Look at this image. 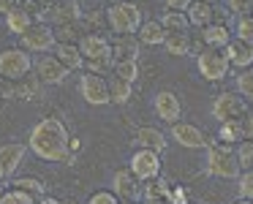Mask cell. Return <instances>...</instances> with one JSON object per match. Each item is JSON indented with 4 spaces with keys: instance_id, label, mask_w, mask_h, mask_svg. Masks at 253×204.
Wrapping results in <instances>:
<instances>
[{
    "instance_id": "obj_1",
    "label": "cell",
    "mask_w": 253,
    "mask_h": 204,
    "mask_svg": "<svg viewBox=\"0 0 253 204\" xmlns=\"http://www.w3.org/2000/svg\"><path fill=\"white\" fill-rule=\"evenodd\" d=\"M30 150L36 153V158L46 161V163H68V136L66 125L57 117H44L41 122H36V128L30 131Z\"/></svg>"
},
{
    "instance_id": "obj_2",
    "label": "cell",
    "mask_w": 253,
    "mask_h": 204,
    "mask_svg": "<svg viewBox=\"0 0 253 204\" xmlns=\"http://www.w3.org/2000/svg\"><path fill=\"white\" fill-rule=\"evenodd\" d=\"M207 171L220 180H240L242 169L237 161V150L220 142H210L207 147Z\"/></svg>"
},
{
    "instance_id": "obj_3",
    "label": "cell",
    "mask_w": 253,
    "mask_h": 204,
    "mask_svg": "<svg viewBox=\"0 0 253 204\" xmlns=\"http://www.w3.org/2000/svg\"><path fill=\"white\" fill-rule=\"evenodd\" d=\"M106 25L117 36H133L142 28V14L133 3H115L106 11Z\"/></svg>"
},
{
    "instance_id": "obj_4",
    "label": "cell",
    "mask_w": 253,
    "mask_h": 204,
    "mask_svg": "<svg viewBox=\"0 0 253 204\" xmlns=\"http://www.w3.org/2000/svg\"><path fill=\"white\" fill-rule=\"evenodd\" d=\"M33 71V60H30V52L25 49H3L0 52V79L6 82H17V79L28 77Z\"/></svg>"
},
{
    "instance_id": "obj_5",
    "label": "cell",
    "mask_w": 253,
    "mask_h": 204,
    "mask_svg": "<svg viewBox=\"0 0 253 204\" xmlns=\"http://www.w3.org/2000/svg\"><path fill=\"white\" fill-rule=\"evenodd\" d=\"M196 68L207 82H220V79L229 77V60H226L223 49H204L196 57Z\"/></svg>"
},
{
    "instance_id": "obj_6",
    "label": "cell",
    "mask_w": 253,
    "mask_h": 204,
    "mask_svg": "<svg viewBox=\"0 0 253 204\" xmlns=\"http://www.w3.org/2000/svg\"><path fill=\"white\" fill-rule=\"evenodd\" d=\"M248 112V101L242 98L240 93H220L218 98L212 101V117L218 122H229V120H242V115Z\"/></svg>"
},
{
    "instance_id": "obj_7",
    "label": "cell",
    "mask_w": 253,
    "mask_h": 204,
    "mask_svg": "<svg viewBox=\"0 0 253 204\" xmlns=\"http://www.w3.org/2000/svg\"><path fill=\"white\" fill-rule=\"evenodd\" d=\"M112 193H115L120 202H133L144 196V182L133 174L131 169H117L115 177H112Z\"/></svg>"
},
{
    "instance_id": "obj_8",
    "label": "cell",
    "mask_w": 253,
    "mask_h": 204,
    "mask_svg": "<svg viewBox=\"0 0 253 204\" xmlns=\"http://www.w3.org/2000/svg\"><path fill=\"white\" fill-rule=\"evenodd\" d=\"M79 93H82V98L87 101L90 106L112 104V101H109V84H106V79L98 77V74L84 71L82 77H79Z\"/></svg>"
},
{
    "instance_id": "obj_9",
    "label": "cell",
    "mask_w": 253,
    "mask_h": 204,
    "mask_svg": "<svg viewBox=\"0 0 253 204\" xmlns=\"http://www.w3.org/2000/svg\"><path fill=\"white\" fill-rule=\"evenodd\" d=\"M171 139H174L180 147H188V150H204V147H210L207 133H204L199 125H193V122H182V120L171 125Z\"/></svg>"
},
{
    "instance_id": "obj_10",
    "label": "cell",
    "mask_w": 253,
    "mask_h": 204,
    "mask_svg": "<svg viewBox=\"0 0 253 204\" xmlns=\"http://www.w3.org/2000/svg\"><path fill=\"white\" fill-rule=\"evenodd\" d=\"M128 163H131L128 169H131L142 182L161 177V155L158 153H150V150H136V153L131 155V161H128Z\"/></svg>"
},
{
    "instance_id": "obj_11",
    "label": "cell",
    "mask_w": 253,
    "mask_h": 204,
    "mask_svg": "<svg viewBox=\"0 0 253 204\" xmlns=\"http://www.w3.org/2000/svg\"><path fill=\"white\" fill-rule=\"evenodd\" d=\"M19 39H22L25 52H49V49H55V44H57L55 30H52L49 25H33V28L25 36H19Z\"/></svg>"
},
{
    "instance_id": "obj_12",
    "label": "cell",
    "mask_w": 253,
    "mask_h": 204,
    "mask_svg": "<svg viewBox=\"0 0 253 204\" xmlns=\"http://www.w3.org/2000/svg\"><path fill=\"white\" fill-rule=\"evenodd\" d=\"M22 158H25V144L11 142L0 147V185H8L14 169L22 163Z\"/></svg>"
},
{
    "instance_id": "obj_13",
    "label": "cell",
    "mask_w": 253,
    "mask_h": 204,
    "mask_svg": "<svg viewBox=\"0 0 253 204\" xmlns=\"http://www.w3.org/2000/svg\"><path fill=\"white\" fill-rule=\"evenodd\" d=\"M79 52H82L84 63H93V60H101V57H109L112 55V41L101 33H87L82 36L79 41Z\"/></svg>"
},
{
    "instance_id": "obj_14",
    "label": "cell",
    "mask_w": 253,
    "mask_h": 204,
    "mask_svg": "<svg viewBox=\"0 0 253 204\" xmlns=\"http://www.w3.org/2000/svg\"><path fill=\"white\" fill-rule=\"evenodd\" d=\"M36 77H39L44 84H60L63 79L68 77V68L63 66L55 55H44V57H39V63H36Z\"/></svg>"
},
{
    "instance_id": "obj_15",
    "label": "cell",
    "mask_w": 253,
    "mask_h": 204,
    "mask_svg": "<svg viewBox=\"0 0 253 204\" xmlns=\"http://www.w3.org/2000/svg\"><path fill=\"white\" fill-rule=\"evenodd\" d=\"M153 106H155V115H158L161 120H166L169 125L180 122V117H182V104H180V98H177L174 93H169V90L158 93V95H155V101H153Z\"/></svg>"
},
{
    "instance_id": "obj_16",
    "label": "cell",
    "mask_w": 253,
    "mask_h": 204,
    "mask_svg": "<svg viewBox=\"0 0 253 204\" xmlns=\"http://www.w3.org/2000/svg\"><path fill=\"white\" fill-rule=\"evenodd\" d=\"M226 60H229L231 68H237V71H245V68H253V46L245 44V41L240 39H231V44L223 49Z\"/></svg>"
},
{
    "instance_id": "obj_17",
    "label": "cell",
    "mask_w": 253,
    "mask_h": 204,
    "mask_svg": "<svg viewBox=\"0 0 253 204\" xmlns=\"http://www.w3.org/2000/svg\"><path fill=\"white\" fill-rule=\"evenodd\" d=\"M133 142H136L139 150H150V153H164L166 150V136L158 131V128L153 125H142L136 131V136H133Z\"/></svg>"
},
{
    "instance_id": "obj_18",
    "label": "cell",
    "mask_w": 253,
    "mask_h": 204,
    "mask_svg": "<svg viewBox=\"0 0 253 204\" xmlns=\"http://www.w3.org/2000/svg\"><path fill=\"white\" fill-rule=\"evenodd\" d=\"M46 17L55 25H66V22H79L82 19V8H79V0H57L55 6L49 8Z\"/></svg>"
},
{
    "instance_id": "obj_19",
    "label": "cell",
    "mask_w": 253,
    "mask_h": 204,
    "mask_svg": "<svg viewBox=\"0 0 253 204\" xmlns=\"http://www.w3.org/2000/svg\"><path fill=\"white\" fill-rule=\"evenodd\" d=\"M139 44H142V41H139L136 36H117V39L112 41V57H115V63H120V60L139 63Z\"/></svg>"
},
{
    "instance_id": "obj_20",
    "label": "cell",
    "mask_w": 253,
    "mask_h": 204,
    "mask_svg": "<svg viewBox=\"0 0 253 204\" xmlns=\"http://www.w3.org/2000/svg\"><path fill=\"white\" fill-rule=\"evenodd\" d=\"M41 87H44V82H41L36 74H28V77L11 82V93L17 95L19 101H39L41 98Z\"/></svg>"
},
{
    "instance_id": "obj_21",
    "label": "cell",
    "mask_w": 253,
    "mask_h": 204,
    "mask_svg": "<svg viewBox=\"0 0 253 204\" xmlns=\"http://www.w3.org/2000/svg\"><path fill=\"white\" fill-rule=\"evenodd\" d=\"M188 22L193 28L204 30L215 22V6L212 3H202V0H193L191 6H188Z\"/></svg>"
},
{
    "instance_id": "obj_22",
    "label": "cell",
    "mask_w": 253,
    "mask_h": 204,
    "mask_svg": "<svg viewBox=\"0 0 253 204\" xmlns=\"http://www.w3.org/2000/svg\"><path fill=\"white\" fill-rule=\"evenodd\" d=\"M202 39H204V46H207V49H226V46L231 44V30H229V25L212 22L210 28L202 30Z\"/></svg>"
},
{
    "instance_id": "obj_23",
    "label": "cell",
    "mask_w": 253,
    "mask_h": 204,
    "mask_svg": "<svg viewBox=\"0 0 253 204\" xmlns=\"http://www.w3.org/2000/svg\"><path fill=\"white\" fill-rule=\"evenodd\" d=\"M52 55H55L68 71H79V68L84 66V57H82V52H79V44H55Z\"/></svg>"
},
{
    "instance_id": "obj_24",
    "label": "cell",
    "mask_w": 253,
    "mask_h": 204,
    "mask_svg": "<svg viewBox=\"0 0 253 204\" xmlns=\"http://www.w3.org/2000/svg\"><path fill=\"white\" fill-rule=\"evenodd\" d=\"M136 39L142 41L144 46H164L166 30H164V25H161L158 19H150V22H142V28H139Z\"/></svg>"
},
{
    "instance_id": "obj_25",
    "label": "cell",
    "mask_w": 253,
    "mask_h": 204,
    "mask_svg": "<svg viewBox=\"0 0 253 204\" xmlns=\"http://www.w3.org/2000/svg\"><path fill=\"white\" fill-rule=\"evenodd\" d=\"M33 25H36V17L30 11H25L22 6H17L14 11L6 14V28L11 30V33H17V36H25Z\"/></svg>"
},
{
    "instance_id": "obj_26",
    "label": "cell",
    "mask_w": 253,
    "mask_h": 204,
    "mask_svg": "<svg viewBox=\"0 0 253 204\" xmlns=\"http://www.w3.org/2000/svg\"><path fill=\"white\" fill-rule=\"evenodd\" d=\"M106 84H109V101L112 104H128L131 101V95H133V84L131 82H126V79H120V77H115L112 74L109 79H106Z\"/></svg>"
},
{
    "instance_id": "obj_27",
    "label": "cell",
    "mask_w": 253,
    "mask_h": 204,
    "mask_svg": "<svg viewBox=\"0 0 253 204\" xmlns=\"http://www.w3.org/2000/svg\"><path fill=\"white\" fill-rule=\"evenodd\" d=\"M218 142L220 144H240L245 142V128H242V120H229V122H220L218 128Z\"/></svg>"
},
{
    "instance_id": "obj_28",
    "label": "cell",
    "mask_w": 253,
    "mask_h": 204,
    "mask_svg": "<svg viewBox=\"0 0 253 204\" xmlns=\"http://www.w3.org/2000/svg\"><path fill=\"white\" fill-rule=\"evenodd\" d=\"M166 52L174 57H185L191 52V36L188 33H166V41H164Z\"/></svg>"
},
{
    "instance_id": "obj_29",
    "label": "cell",
    "mask_w": 253,
    "mask_h": 204,
    "mask_svg": "<svg viewBox=\"0 0 253 204\" xmlns=\"http://www.w3.org/2000/svg\"><path fill=\"white\" fill-rule=\"evenodd\" d=\"M171 196V185L164 177H155V180L144 182V199H153V202H169Z\"/></svg>"
},
{
    "instance_id": "obj_30",
    "label": "cell",
    "mask_w": 253,
    "mask_h": 204,
    "mask_svg": "<svg viewBox=\"0 0 253 204\" xmlns=\"http://www.w3.org/2000/svg\"><path fill=\"white\" fill-rule=\"evenodd\" d=\"M158 22L164 25L166 33H188V25H191L188 14H182V11H166Z\"/></svg>"
},
{
    "instance_id": "obj_31",
    "label": "cell",
    "mask_w": 253,
    "mask_h": 204,
    "mask_svg": "<svg viewBox=\"0 0 253 204\" xmlns=\"http://www.w3.org/2000/svg\"><path fill=\"white\" fill-rule=\"evenodd\" d=\"M55 39L57 44H79L82 41V28L79 22H66V25H55Z\"/></svg>"
},
{
    "instance_id": "obj_32",
    "label": "cell",
    "mask_w": 253,
    "mask_h": 204,
    "mask_svg": "<svg viewBox=\"0 0 253 204\" xmlns=\"http://www.w3.org/2000/svg\"><path fill=\"white\" fill-rule=\"evenodd\" d=\"M8 185H11V188H19V191L30 193V196H36V199L46 196V185L39 180V177H17V180L8 182Z\"/></svg>"
},
{
    "instance_id": "obj_33",
    "label": "cell",
    "mask_w": 253,
    "mask_h": 204,
    "mask_svg": "<svg viewBox=\"0 0 253 204\" xmlns=\"http://www.w3.org/2000/svg\"><path fill=\"white\" fill-rule=\"evenodd\" d=\"M39 199L30 196V193L19 191V188H6L0 191V204H36Z\"/></svg>"
},
{
    "instance_id": "obj_34",
    "label": "cell",
    "mask_w": 253,
    "mask_h": 204,
    "mask_svg": "<svg viewBox=\"0 0 253 204\" xmlns=\"http://www.w3.org/2000/svg\"><path fill=\"white\" fill-rule=\"evenodd\" d=\"M112 74L133 84V82L139 79V63H133V60H120V63H115V68H112Z\"/></svg>"
},
{
    "instance_id": "obj_35",
    "label": "cell",
    "mask_w": 253,
    "mask_h": 204,
    "mask_svg": "<svg viewBox=\"0 0 253 204\" xmlns=\"http://www.w3.org/2000/svg\"><path fill=\"white\" fill-rule=\"evenodd\" d=\"M237 93L245 101H253V68H245V71L237 74Z\"/></svg>"
},
{
    "instance_id": "obj_36",
    "label": "cell",
    "mask_w": 253,
    "mask_h": 204,
    "mask_svg": "<svg viewBox=\"0 0 253 204\" xmlns=\"http://www.w3.org/2000/svg\"><path fill=\"white\" fill-rule=\"evenodd\" d=\"M237 161H240V169L242 171H251L253 169V139H245V142L237 144Z\"/></svg>"
},
{
    "instance_id": "obj_37",
    "label": "cell",
    "mask_w": 253,
    "mask_h": 204,
    "mask_svg": "<svg viewBox=\"0 0 253 204\" xmlns=\"http://www.w3.org/2000/svg\"><path fill=\"white\" fill-rule=\"evenodd\" d=\"M234 39H240V41H245V44L253 46V17H251V14H245V17L237 19Z\"/></svg>"
},
{
    "instance_id": "obj_38",
    "label": "cell",
    "mask_w": 253,
    "mask_h": 204,
    "mask_svg": "<svg viewBox=\"0 0 253 204\" xmlns=\"http://www.w3.org/2000/svg\"><path fill=\"white\" fill-rule=\"evenodd\" d=\"M237 182H240V185H237V188H240V199H251V202H253V169L251 171H242Z\"/></svg>"
},
{
    "instance_id": "obj_39",
    "label": "cell",
    "mask_w": 253,
    "mask_h": 204,
    "mask_svg": "<svg viewBox=\"0 0 253 204\" xmlns=\"http://www.w3.org/2000/svg\"><path fill=\"white\" fill-rule=\"evenodd\" d=\"M251 6H253V0H226V8L231 14H240V17H245L251 11Z\"/></svg>"
},
{
    "instance_id": "obj_40",
    "label": "cell",
    "mask_w": 253,
    "mask_h": 204,
    "mask_svg": "<svg viewBox=\"0 0 253 204\" xmlns=\"http://www.w3.org/2000/svg\"><path fill=\"white\" fill-rule=\"evenodd\" d=\"M87 204H120V199L115 196L112 191H98L87 199Z\"/></svg>"
},
{
    "instance_id": "obj_41",
    "label": "cell",
    "mask_w": 253,
    "mask_h": 204,
    "mask_svg": "<svg viewBox=\"0 0 253 204\" xmlns=\"http://www.w3.org/2000/svg\"><path fill=\"white\" fill-rule=\"evenodd\" d=\"M242 128H245V139H253V106L242 115Z\"/></svg>"
},
{
    "instance_id": "obj_42",
    "label": "cell",
    "mask_w": 253,
    "mask_h": 204,
    "mask_svg": "<svg viewBox=\"0 0 253 204\" xmlns=\"http://www.w3.org/2000/svg\"><path fill=\"white\" fill-rule=\"evenodd\" d=\"M191 3H193V0H166V8H169V11H182V14H185Z\"/></svg>"
},
{
    "instance_id": "obj_43",
    "label": "cell",
    "mask_w": 253,
    "mask_h": 204,
    "mask_svg": "<svg viewBox=\"0 0 253 204\" xmlns=\"http://www.w3.org/2000/svg\"><path fill=\"white\" fill-rule=\"evenodd\" d=\"M17 6H19L17 0H0V11H3V14L14 11V8H17Z\"/></svg>"
},
{
    "instance_id": "obj_44",
    "label": "cell",
    "mask_w": 253,
    "mask_h": 204,
    "mask_svg": "<svg viewBox=\"0 0 253 204\" xmlns=\"http://www.w3.org/2000/svg\"><path fill=\"white\" fill-rule=\"evenodd\" d=\"M36 204H60V202H57V199H52V196H41Z\"/></svg>"
},
{
    "instance_id": "obj_45",
    "label": "cell",
    "mask_w": 253,
    "mask_h": 204,
    "mask_svg": "<svg viewBox=\"0 0 253 204\" xmlns=\"http://www.w3.org/2000/svg\"><path fill=\"white\" fill-rule=\"evenodd\" d=\"M142 204H169V202H153V199H144Z\"/></svg>"
},
{
    "instance_id": "obj_46",
    "label": "cell",
    "mask_w": 253,
    "mask_h": 204,
    "mask_svg": "<svg viewBox=\"0 0 253 204\" xmlns=\"http://www.w3.org/2000/svg\"><path fill=\"white\" fill-rule=\"evenodd\" d=\"M234 204H253V202H251V199H237Z\"/></svg>"
},
{
    "instance_id": "obj_47",
    "label": "cell",
    "mask_w": 253,
    "mask_h": 204,
    "mask_svg": "<svg viewBox=\"0 0 253 204\" xmlns=\"http://www.w3.org/2000/svg\"><path fill=\"white\" fill-rule=\"evenodd\" d=\"M202 3H212V6H215V3H218V0H202Z\"/></svg>"
},
{
    "instance_id": "obj_48",
    "label": "cell",
    "mask_w": 253,
    "mask_h": 204,
    "mask_svg": "<svg viewBox=\"0 0 253 204\" xmlns=\"http://www.w3.org/2000/svg\"><path fill=\"white\" fill-rule=\"evenodd\" d=\"M60 204H77V202H60Z\"/></svg>"
},
{
    "instance_id": "obj_49",
    "label": "cell",
    "mask_w": 253,
    "mask_h": 204,
    "mask_svg": "<svg viewBox=\"0 0 253 204\" xmlns=\"http://www.w3.org/2000/svg\"><path fill=\"white\" fill-rule=\"evenodd\" d=\"M248 14H251V17H253V6H251V11H248Z\"/></svg>"
},
{
    "instance_id": "obj_50",
    "label": "cell",
    "mask_w": 253,
    "mask_h": 204,
    "mask_svg": "<svg viewBox=\"0 0 253 204\" xmlns=\"http://www.w3.org/2000/svg\"><path fill=\"white\" fill-rule=\"evenodd\" d=\"M120 204H133V202H120Z\"/></svg>"
},
{
    "instance_id": "obj_51",
    "label": "cell",
    "mask_w": 253,
    "mask_h": 204,
    "mask_svg": "<svg viewBox=\"0 0 253 204\" xmlns=\"http://www.w3.org/2000/svg\"><path fill=\"white\" fill-rule=\"evenodd\" d=\"M0 106H3V95H0Z\"/></svg>"
}]
</instances>
